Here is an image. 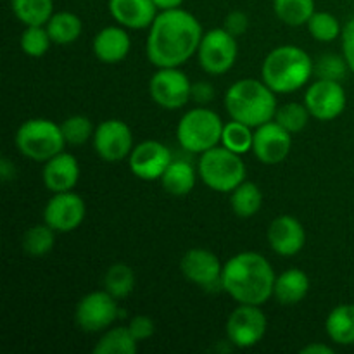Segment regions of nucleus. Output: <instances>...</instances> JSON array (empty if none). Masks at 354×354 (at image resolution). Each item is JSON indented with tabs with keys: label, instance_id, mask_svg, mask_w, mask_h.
I'll list each match as a JSON object with an SVG mask.
<instances>
[{
	"label": "nucleus",
	"instance_id": "1",
	"mask_svg": "<svg viewBox=\"0 0 354 354\" xmlns=\"http://www.w3.org/2000/svg\"><path fill=\"white\" fill-rule=\"evenodd\" d=\"M203 35L197 17L182 7L161 10L149 28V61L158 68H180L199 50Z\"/></svg>",
	"mask_w": 354,
	"mask_h": 354
},
{
	"label": "nucleus",
	"instance_id": "2",
	"mask_svg": "<svg viewBox=\"0 0 354 354\" xmlns=\"http://www.w3.org/2000/svg\"><path fill=\"white\" fill-rule=\"evenodd\" d=\"M277 275L259 252H239L223 266V290L239 304L261 306L273 296Z\"/></svg>",
	"mask_w": 354,
	"mask_h": 354
},
{
	"label": "nucleus",
	"instance_id": "3",
	"mask_svg": "<svg viewBox=\"0 0 354 354\" xmlns=\"http://www.w3.org/2000/svg\"><path fill=\"white\" fill-rule=\"evenodd\" d=\"M225 106L232 120L258 128L275 118L277 97L263 80L244 78L227 90Z\"/></svg>",
	"mask_w": 354,
	"mask_h": 354
},
{
	"label": "nucleus",
	"instance_id": "4",
	"mask_svg": "<svg viewBox=\"0 0 354 354\" xmlns=\"http://www.w3.org/2000/svg\"><path fill=\"white\" fill-rule=\"evenodd\" d=\"M315 62L296 45H282L266 55L261 66L263 82L275 93H290L303 88L313 75Z\"/></svg>",
	"mask_w": 354,
	"mask_h": 354
},
{
	"label": "nucleus",
	"instance_id": "5",
	"mask_svg": "<svg viewBox=\"0 0 354 354\" xmlns=\"http://www.w3.org/2000/svg\"><path fill=\"white\" fill-rule=\"evenodd\" d=\"M197 171L201 180L214 192H232L244 182L245 165L241 154L216 145L201 154Z\"/></svg>",
	"mask_w": 354,
	"mask_h": 354
},
{
	"label": "nucleus",
	"instance_id": "6",
	"mask_svg": "<svg viewBox=\"0 0 354 354\" xmlns=\"http://www.w3.org/2000/svg\"><path fill=\"white\" fill-rule=\"evenodd\" d=\"M221 118L207 107H194L183 114L176 127V138L185 151L203 154L216 147L223 133Z\"/></svg>",
	"mask_w": 354,
	"mask_h": 354
},
{
	"label": "nucleus",
	"instance_id": "7",
	"mask_svg": "<svg viewBox=\"0 0 354 354\" xmlns=\"http://www.w3.org/2000/svg\"><path fill=\"white\" fill-rule=\"evenodd\" d=\"M16 145L24 158L45 162L62 152L66 140L61 124H55L47 118H33L19 127L16 133Z\"/></svg>",
	"mask_w": 354,
	"mask_h": 354
},
{
	"label": "nucleus",
	"instance_id": "8",
	"mask_svg": "<svg viewBox=\"0 0 354 354\" xmlns=\"http://www.w3.org/2000/svg\"><path fill=\"white\" fill-rule=\"evenodd\" d=\"M237 38L225 28H214L203 35L199 44V64L209 75H223L234 68L237 61Z\"/></svg>",
	"mask_w": 354,
	"mask_h": 354
},
{
	"label": "nucleus",
	"instance_id": "9",
	"mask_svg": "<svg viewBox=\"0 0 354 354\" xmlns=\"http://www.w3.org/2000/svg\"><path fill=\"white\" fill-rule=\"evenodd\" d=\"M149 92L162 109L175 111L192 100V83L180 68H159L151 78Z\"/></svg>",
	"mask_w": 354,
	"mask_h": 354
},
{
	"label": "nucleus",
	"instance_id": "10",
	"mask_svg": "<svg viewBox=\"0 0 354 354\" xmlns=\"http://www.w3.org/2000/svg\"><path fill=\"white\" fill-rule=\"evenodd\" d=\"M116 297L111 296L107 290H95L82 297L76 306L75 320L82 330L97 334L107 330L120 317Z\"/></svg>",
	"mask_w": 354,
	"mask_h": 354
},
{
	"label": "nucleus",
	"instance_id": "11",
	"mask_svg": "<svg viewBox=\"0 0 354 354\" xmlns=\"http://www.w3.org/2000/svg\"><path fill=\"white\" fill-rule=\"evenodd\" d=\"M265 313L256 304H241L227 320V337L237 348H252L266 334Z\"/></svg>",
	"mask_w": 354,
	"mask_h": 354
},
{
	"label": "nucleus",
	"instance_id": "12",
	"mask_svg": "<svg viewBox=\"0 0 354 354\" xmlns=\"http://www.w3.org/2000/svg\"><path fill=\"white\" fill-rule=\"evenodd\" d=\"M133 135L121 120H106L95 128L93 149L107 162L123 161L133 151Z\"/></svg>",
	"mask_w": 354,
	"mask_h": 354
},
{
	"label": "nucleus",
	"instance_id": "13",
	"mask_svg": "<svg viewBox=\"0 0 354 354\" xmlns=\"http://www.w3.org/2000/svg\"><path fill=\"white\" fill-rule=\"evenodd\" d=\"M180 270L187 280L203 287V289H223V283H221L223 266H221L218 256L207 249L196 248L187 251L180 261Z\"/></svg>",
	"mask_w": 354,
	"mask_h": 354
},
{
	"label": "nucleus",
	"instance_id": "14",
	"mask_svg": "<svg viewBox=\"0 0 354 354\" xmlns=\"http://www.w3.org/2000/svg\"><path fill=\"white\" fill-rule=\"evenodd\" d=\"M304 104L313 118L320 121H332L346 109V92L341 82L317 80L304 95Z\"/></svg>",
	"mask_w": 354,
	"mask_h": 354
},
{
	"label": "nucleus",
	"instance_id": "15",
	"mask_svg": "<svg viewBox=\"0 0 354 354\" xmlns=\"http://www.w3.org/2000/svg\"><path fill=\"white\" fill-rule=\"evenodd\" d=\"M130 169L137 178L152 182L161 180L168 166L171 165V151L158 140H145L135 145L130 152Z\"/></svg>",
	"mask_w": 354,
	"mask_h": 354
},
{
	"label": "nucleus",
	"instance_id": "16",
	"mask_svg": "<svg viewBox=\"0 0 354 354\" xmlns=\"http://www.w3.org/2000/svg\"><path fill=\"white\" fill-rule=\"evenodd\" d=\"M86 207L82 197L75 192L54 194L44 211L45 223L59 234L73 232L85 220Z\"/></svg>",
	"mask_w": 354,
	"mask_h": 354
},
{
	"label": "nucleus",
	"instance_id": "17",
	"mask_svg": "<svg viewBox=\"0 0 354 354\" xmlns=\"http://www.w3.org/2000/svg\"><path fill=\"white\" fill-rule=\"evenodd\" d=\"M289 131L280 127L275 120L261 124L254 131L252 152L263 165H279L289 156L292 138Z\"/></svg>",
	"mask_w": 354,
	"mask_h": 354
},
{
	"label": "nucleus",
	"instance_id": "18",
	"mask_svg": "<svg viewBox=\"0 0 354 354\" xmlns=\"http://www.w3.org/2000/svg\"><path fill=\"white\" fill-rule=\"evenodd\" d=\"M270 248L280 256H294L304 248L306 232L297 218L282 214L275 218L268 227Z\"/></svg>",
	"mask_w": 354,
	"mask_h": 354
},
{
	"label": "nucleus",
	"instance_id": "19",
	"mask_svg": "<svg viewBox=\"0 0 354 354\" xmlns=\"http://www.w3.org/2000/svg\"><path fill=\"white\" fill-rule=\"evenodd\" d=\"M109 12L121 26L145 30L154 23L158 6L154 0H109Z\"/></svg>",
	"mask_w": 354,
	"mask_h": 354
},
{
	"label": "nucleus",
	"instance_id": "20",
	"mask_svg": "<svg viewBox=\"0 0 354 354\" xmlns=\"http://www.w3.org/2000/svg\"><path fill=\"white\" fill-rule=\"evenodd\" d=\"M44 183L50 192H69L75 189L80 178V165L76 158L68 152H59L57 156L45 161Z\"/></svg>",
	"mask_w": 354,
	"mask_h": 354
},
{
	"label": "nucleus",
	"instance_id": "21",
	"mask_svg": "<svg viewBox=\"0 0 354 354\" xmlns=\"http://www.w3.org/2000/svg\"><path fill=\"white\" fill-rule=\"evenodd\" d=\"M93 54L107 64L120 62L130 54L131 40L124 26H106L93 38Z\"/></svg>",
	"mask_w": 354,
	"mask_h": 354
},
{
	"label": "nucleus",
	"instance_id": "22",
	"mask_svg": "<svg viewBox=\"0 0 354 354\" xmlns=\"http://www.w3.org/2000/svg\"><path fill=\"white\" fill-rule=\"evenodd\" d=\"M308 290H310V279L306 273L299 268H289L277 277L273 296L279 303L292 306L306 297Z\"/></svg>",
	"mask_w": 354,
	"mask_h": 354
},
{
	"label": "nucleus",
	"instance_id": "23",
	"mask_svg": "<svg viewBox=\"0 0 354 354\" xmlns=\"http://www.w3.org/2000/svg\"><path fill=\"white\" fill-rule=\"evenodd\" d=\"M325 330L335 344H354V304L334 308L325 320Z\"/></svg>",
	"mask_w": 354,
	"mask_h": 354
},
{
	"label": "nucleus",
	"instance_id": "24",
	"mask_svg": "<svg viewBox=\"0 0 354 354\" xmlns=\"http://www.w3.org/2000/svg\"><path fill=\"white\" fill-rule=\"evenodd\" d=\"M161 183L171 196H187L196 185V169L190 162L173 159L165 175L161 176Z\"/></svg>",
	"mask_w": 354,
	"mask_h": 354
},
{
	"label": "nucleus",
	"instance_id": "25",
	"mask_svg": "<svg viewBox=\"0 0 354 354\" xmlns=\"http://www.w3.org/2000/svg\"><path fill=\"white\" fill-rule=\"evenodd\" d=\"M47 31L52 38V44L69 45L80 38L83 31V23L76 14L61 10L54 12L47 23Z\"/></svg>",
	"mask_w": 354,
	"mask_h": 354
},
{
	"label": "nucleus",
	"instance_id": "26",
	"mask_svg": "<svg viewBox=\"0 0 354 354\" xmlns=\"http://www.w3.org/2000/svg\"><path fill=\"white\" fill-rule=\"evenodd\" d=\"M10 9L24 26H45L54 14V0H10Z\"/></svg>",
	"mask_w": 354,
	"mask_h": 354
},
{
	"label": "nucleus",
	"instance_id": "27",
	"mask_svg": "<svg viewBox=\"0 0 354 354\" xmlns=\"http://www.w3.org/2000/svg\"><path fill=\"white\" fill-rule=\"evenodd\" d=\"M232 211L239 218H251L261 209L263 194L259 187L252 182H242L237 189L232 190Z\"/></svg>",
	"mask_w": 354,
	"mask_h": 354
},
{
	"label": "nucleus",
	"instance_id": "28",
	"mask_svg": "<svg viewBox=\"0 0 354 354\" xmlns=\"http://www.w3.org/2000/svg\"><path fill=\"white\" fill-rule=\"evenodd\" d=\"M138 341L131 335L128 327H114L106 330V334L97 342L95 354H133L137 351Z\"/></svg>",
	"mask_w": 354,
	"mask_h": 354
},
{
	"label": "nucleus",
	"instance_id": "29",
	"mask_svg": "<svg viewBox=\"0 0 354 354\" xmlns=\"http://www.w3.org/2000/svg\"><path fill=\"white\" fill-rule=\"evenodd\" d=\"M275 16L289 26H303L315 14V0H273Z\"/></svg>",
	"mask_w": 354,
	"mask_h": 354
},
{
	"label": "nucleus",
	"instance_id": "30",
	"mask_svg": "<svg viewBox=\"0 0 354 354\" xmlns=\"http://www.w3.org/2000/svg\"><path fill=\"white\" fill-rule=\"evenodd\" d=\"M135 289V273L124 263H116L104 275V290L116 299H124Z\"/></svg>",
	"mask_w": 354,
	"mask_h": 354
},
{
	"label": "nucleus",
	"instance_id": "31",
	"mask_svg": "<svg viewBox=\"0 0 354 354\" xmlns=\"http://www.w3.org/2000/svg\"><path fill=\"white\" fill-rule=\"evenodd\" d=\"M55 234L57 232L54 228L45 225H35V227L28 228L23 235V251L26 254L33 256V258H40V256L48 254L55 244Z\"/></svg>",
	"mask_w": 354,
	"mask_h": 354
},
{
	"label": "nucleus",
	"instance_id": "32",
	"mask_svg": "<svg viewBox=\"0 0 354 354\" xmlns=\"http://www.w3.org/2000/svg\"><path fill=\"white\" fill-rule=\"evenodd\" d=\"M252 142H254V131L249 124L232 120L230 123L223 127V133H221V145L223 147L242 156L251 151Z\"/></svg>",
	"mask_w": 354,
	"mask_h": 354
},
{
	"label": "nucleus",
	"instance_id": "33",
	"mask_svg": "<svg viewBox=\"0 0 354 354\" xmlns=\"http://www.w3.org/2000/svg\"><path fill=\"white\" fill-rule=\"evenodd\" d=\"M310 111H308L306 104L299 102H287L283 106L277 107V113L273 120L280 124L282 128H286L289 133H299L301 130H304V127L310 121Z\"/></svg>",
	"mask_w": 354,
	"mask_h": 354
},
{
	"label": "nucleus",
	"instance_id": "34",
	"mask_svg": "<svg viewBox=\"0 0 354 354\" xmlns=\"http://www.w3.org/2000/svg\"><path fill=\"white\" fill-rule=\"evenodd\" d=\"M308 31L311 37L318 41H332L341 35V24L339 19L330 12L324 10H315L313 16L308 21Z\"/></svg>",
	"mask_w": 354,
	"mask_h": 354
},
{
	"label": "nucleus",
	"instance_id": "35",
	"mask_svg": "<svg viewBox=\"0 0 354 354\" xmlns=\"http://www.w3.org/2000/svg\"><path fill=\"white\" fill-rule=\"evenodd\" d=\"M61 130L62 135H64L66 144L71 145L85 144L86 140L93 138V133H95V128H93L92 121L86 116H82V114L66 118L61 124Z\"/></svg>",
	"mask_w": 354,
	"mask_h": 354
},
{
	"label": "nucleus",
	"instance_id": "36",
	"mask_svg": "<svg viewBox=\"0 0 354 354\" xmlns=\"http://www.w3.org/2000/svg\"><path fill=\"white\" fill-rule=\"evenodd\" d=\"M21 50L30 57H41L47 54L52 44L47 28L44 26H26L21 33Z\"/></svg>",
	"mask_w": 354,
	"mask_h": 354
},
{
	"label": "nucleus",
	"instance_id": "37",
	"mask_svg": "<svg viewBox=\"0 0 354 354\" xmlns=\"http://www.w3.org/2000/svg\"><path fill=\"white\" fill-rule=\"evenodd\" d=\"M349 64L346 57L337 54H324L315 62L313 73L318 80H330V82H342L346 78Z\"/></svg>",
	"mask_w": 354,
	"mask_h": 354
},
{
	"label": "nucleus",
	"instance_id": "38",
	"mask_svg": "<svg viewBox=\"0 0 354 354\" xmlns=\"http://www.w3.org/2000/svg\"><path fill=\"white\" fill-rule=\"evenodd\" d=\"M128 328H130L131 335H133L138 342L147 341V339L152 337L156 332L154 322H152V318L145 317V315H137V317L131 318L130 324H128Z\"/></svg>",
	"mask_w": 354,
	"mask_h": 354
},
{
	"label": "nucleus",
	"instance_id": "39",
	"mask_svg": "<svg viewBox=\"0 0 354 354\" xmlns=\"http://www.w3.org/2000/svg\"><path fill=\"white\" fill-rule=\"evenodd\" d=\"M225 30L230 35H234L235 38L242 37L245 31L249 30V16L242 10H232L227 17H225Z\"/></svg>",
	"mask_w": 354,
	"mask_h": 354
},
{
	"label": "nucleus",
	"instance_id": "40",
	"mask_svg": "<svg viewBox=\"0 0 354 354\" xmlns=\"http://www.w3.org/2000/svg\"><path fill=\"white\" fill-rule=\"evenodd\" d=\"M342 50H344L349 69L354 73V17L349 19V23L342 30Z\"/></svg>",
	"mask_w": 354,
	"mask_h": 354
},
{
	"label": "nucleus",
	"instance_id": "41",
	"mask_svg": "<svg viewBox=\"0 0 354 354\" xmlns=\"http://www.w3.org/2000/svg\"><path fill=\"white\" fill-rule=\"evenodd\" d=\"M214 99V86L207 82L192 83V100L197 104H209Z\"/></svg>",
	"mask_w": 354,
	"mask_h": 354
},
{
	"label": "nucleus",
	"instance_id": "42",
	"mask_svg": "<svg viewBox=\"0 0 354 354\" xmlns=\"http://www.w3.org/2000/svg\"><path fill=\"white\" fill-rule=\"evenodd\" d=\"M0 178L3 182H10V180L16 178V166H14V162L10 159L3 158L0 161Z\"/></svg>",
	"mask_w": 354,
	"mask_h": 354
},
{
	"label": "nucleus",
	"instance_id": "43",
	"mask_svg": "<svg viewBox=\"0 0 354 354\" xmlns=\"http://www.w3.org/2000/svg\"><path fill=\"white\" fill-rule=\"evenodd\" d=\"M303 354H334V349L325 344H310L301 349Z\"/></svg>",
	"mask_w": 354,
	"mask_h": 354
},
{
	"label": "nucleus",
	"instance_id": "44",
	"mask_svg": "<svg viewBox=\"0 0 354 354\" xmlns=\"http://www.w3.org/2000/svg\"><path fill=\"white\" fill-rule=\"evenodd\" d=\"M185 0H154V3L158 6V9L166 10V9H176V7H182V3Z\"/></svg>",
	"mask_w": 354,
	"mask_h": 354
}]
</instances>
